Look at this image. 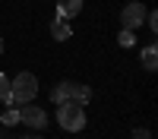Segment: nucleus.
Returning <instances> with one entry per match:
<instances>
[{
  "label": "nucleus",
  "instance_id": "9b49d317",
  "mask_svg": "<svg viewBox=\"0 0 158 139\" xmlns=\"http://www.w3.org/2000/svg\"><path fill=\"white\" fill-rule=\"evenodd\" d=\"M3 123H6V126H16V123H19V111H16V108H13V111H3Z\"/></svg>",
  "mask_w": 158,
  "mask_h": 139
},
{
  "label": "nucleus",
  "instance_id": "0eeeda50",
  "mask_svg": "<svg viewBox=\"0 0 158 139\" xmlns=\"http://www.w3.org/2000/svg\"><path fill=\"white\" fill-rule=\"evenodd\" d=\"M51 35H54V41H67V38L73 35V29H70V22L67 19H54V22H51Z\"/></svg>",
  "mask_w": 158,
  "mask_h": 139
},
{
  "label": "nucleus",
  "instance_id": "f03ea898",
  "mask_svg": "<svg viewBox=\"0 0 158 139\" xmlns=\"http://www.w3.org/2000/svg\"><path fill=\"white\" fill-rule=\"evenodd\" d=\"M38 95V79L32 73H19L16 79H10V104H29Z\"/></svg>",
  "mask_w": 158,
  "mask_h": 139
},
{
  "label": "nucleus",
  "instance_id": "6e6552de",
  "mask_svg": "<svg viewBox=\"0 0 158 139\" xmlns=\"http://www.w3.org/2000/svg\"><path fill=\"white\" fill-rule=\"evenodd\" d=\"M142 67H146V70H155L158 67V51H155V44L142 47Z\"/></svg>",
  "mask_w": 158,
  "mask_h": 139
},
{
  "label": "nucleus",
  "instance_id": "2eb2a0df",
  "mask_svg": "<svg viewBox=\"0 0 158 139\" xmlns=\"http://www.w3.org/2000/svg\"><path fill=\"white\" fill-rule=\"evenodd\" d=\"M25 139H38V136H25Z\"/></svg>",
  "mask_w": 158,
  "mask_h": 139
},
{
  "label": "nucleus",
  "instance_id": "39448f33",
  "mask_svg": "<svg viewBox=\"0 0 158 139\" xmlns=\"http://www.w3.org/2000/svg\"><path fill=\"white\" fill-rule=\"evenodd\" d=\"M146 6H142V3H127L123 10H120V25H123V29H139V25L142 22H146Z\"/></svg>",
  "mask_w": 158,
  "mask_h": 139
},
{
  "label": "nucleus",
  "instance_id": "ddd939ff",
  "mask_svg": "<svg viewBox=\"0 0 158 139\" xmlns=\"http://www.w3.org/2000/svg\"><path fill=\"white\" fill-rule=\"evenodd\" d=\"M133 139H152V133H149V130H136Z\"/></svg>",
  "mask_w": 158,
  "mask_h": 139
},
{
  "label": "nucleus",
  "instance_id": "9d476101",
  "mask_svg": "<svg viewBox=\"0 0 158 139\" xmlns=\"http://www.w3.org/2000/svg\"><path fill=\"white\" fill-rule=\"evenodd\" d=\"M117 41H120V47H133V41H136V38H133V29H123L120 35H117Z\"/></svg>",
  "mask_w": 158,
  "mask_h": 139
},
{
  "label": "nucleus",
  "instance_id": "1a4fd4ad",
  "mask_svg": "<svg viewBox=\"0 0 158 139\" xmlns=\"http://www.w3.org/2000/svg\"><path fill=\"white\" fill-rule=\"evenodd\" d=\"M0 101L10 104V76H3V73H0Z\"/></svg>",
  "mask_w": 158,
  "mask_h": 139
},
{
  "label": "nucleus",
  "instance_id": "7ed1b4c3",
  "mask_svg": "<svg viewBox=\"0 0 158 139\" xmlns=\"http://www.w3.org/2000/svg\"><path fill=\"white\" fill-rule=\"evenodd\" d=\"M92 98V88L82 85V82H57L51 88V101L60 104V101H79V104H85Z\"/></svg>",
  "mask_w": 158,
  "mask_h": 139
},
{
  "label": "nucleus",
  "instance_id": "423d86ee",
  "mask_svg": "<svg viewBox=\"0 0 158 139\" xmlns=\"http://www.w3.org/2000/svg\"><path fill=\"white\" fill-rule=\"evenodd\" d=\"M82 10V0H57V16L60 19H73Z\"/></svg>",
  "mask_w": 158,
  "mask_h": 139
},
{
  "label": "nucleus",
  "instance_id": "4468645a",
  "mask_svg": "<svg viewBox=\"0 0 158 139\" xmlns=\"http://www.w3.org/2000/svg\"><path fill=\"white\" fill-rule=\"evenodd\" d=\"M0 51H3V38H0Z\"/></svg>",
  "mask_w": 158,
  "mask_h": 139
},
{
  "label": "nucleus",
  "instance_id": "f257e3e1",
  "mask_svg": "<svg viewBox=\"0 0 158 139\" xmlns=\"http://www.w3.org/2000/svg\"><path fill=\"white\" fill-rule=\"evenodd\" d=\"M57 123L67 133H82L85 130V108L79 101H60L57 104Z\"/></svg>",
  "mask_w": 158,
  "mask_h": 139
},
{
  "label": "nucleus",
  "instance_id": "f8f14e48",
  "mask_svg": "<svg viewBox=\"0 0 158 139\" xmlns=\"http://www.w3.org/2000/svg\"><path fill=\"white\" fill-rule=\"evenodd\" d=\"M146 22H149V29H152V35L158 32V16L155 13H146Z\"/></svg>",
  "mask_w": 158,
  "mask_h": 139
},
{
  "label": "nucleus",
  "instance_id": "20e7f679",
  "mask_svg": "<svg viewBox=\"0 0 158 139\" xmlns=\"http://www.w3.org/2000/svg\"><path fill=\"white\" fill-rule=\"evenodd\" d=\"M19 123L32 126V130H44V126H48V114H44V108H35L29 101V104L19 111Z\"/></svg>",
  "mask_w": 158,
  "mask_h": 139
}]
</instances>
